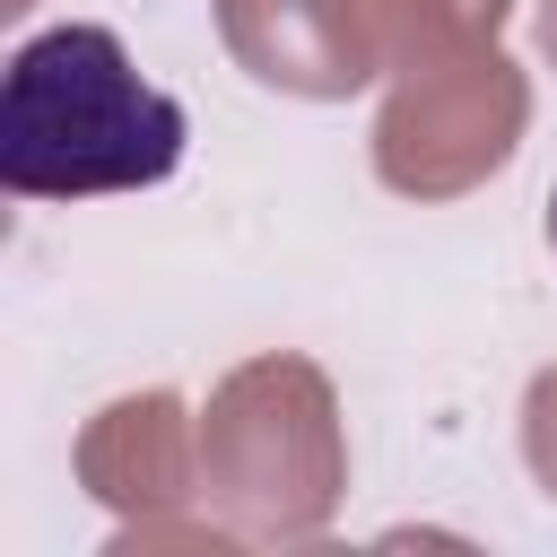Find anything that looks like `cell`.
Wrapping results in <instances>:
<instances>
[{
  "label": "cell",
  "instance_id": "obj_1",
  "mask_svg": "<svg viewBox=\"0 0 557 557\" xmlns=\"http://www.w3.org/2000/svg\"><path fill=\"white\" fill-rule=\"evenodd\" d=\"M183 104L148 87L113 26H44L0 78V183L17 200L148 191L183 165Z\"/></svg>",
  "mask_w": 557,
  "mask_h": 557
},
{
  "label": "cell",
  "instance_id": "obj_2",
  "mask_svg": "<svg viewBox=\"0 0 557 557\" xmlns=\"http://www.w3.org/2000/svg\"><path fill=\"white\" fill-rule=\"evenodd\" d=\"M548 244H557V191H548Z\"/></svg>",
  "mask_w": 557,
  "mask_h": 557
}]
</instances>
